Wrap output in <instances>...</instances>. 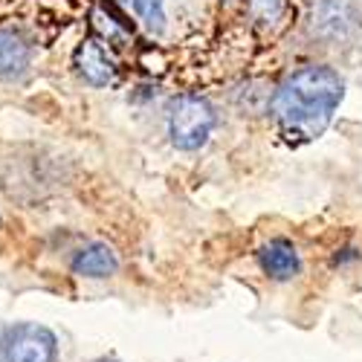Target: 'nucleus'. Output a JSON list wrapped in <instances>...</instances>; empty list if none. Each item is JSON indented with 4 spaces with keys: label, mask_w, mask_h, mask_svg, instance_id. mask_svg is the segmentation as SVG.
I'll use <instances>...</instances> for the list:
<instances>
[{
    "label": "nucleus",
    "mask_w": 362,
    "mask_h": 362,
    "mask_svg": "<svg viewBox=\"0 0 362 362\" xmlns=\"http://www.w3.org/2000/svg\"><path fill=\"white\" fill-rule=\"evenodd\" d=\"M342 99V76L325 64H310L279 84L273 96V116L290 142H310L334 122V113L339 110Z\"/></svg>",
    "instance_id": "1"
},
{
    "label": "nucleus",
    "mask_w": 362,
    "mask_h": 362,
    "mask_svg": "<svg viewBox=\"0 0 362 362\" xmlns=\"http://www.w3.org/2000/svg\"><path fill=\"white\" fill-rule=\"evenodd\" d=\"M218 125V113L200 96H177L168 105V136L180 151H197L209 142Z\"/></svg>",
    "instance_id": "2"
},
{
    "label": "nucleus",
    "mask_w": 362,
    "mask_h": 362,
    "mask_svg": "<svg viewBox=\"0 0 362 362\" xmlns=\"http://www.w3.org/2000/svg\"><path fill=\"white\" fill-rule=\"evenodd\" d=\"M58 339L49 327L21 322L0 330V362H55Z\"/></svg>",
    "instance_id": "3"
},
{
    "label": "nucleus",
    "mask_w": 362,
    "mask_h": 362,
    "mask_svg": "<svg viewBox=\"0 0 362 362\" xmlns=\"http://www.w3.org/2000/svg\"><path fill=\"white\" fill-rule=\"evenodd\" d=\"M308 26L322 41H351L362 33V12L351 0H313Z\"/></svg>",
    "instance_id": "4"
},
{
    "label": "nucleus",
    "mask_w": 362,
    "mask_h": 362,
    "mask_svg": "<svg viewBox=\"0 0 362 362\" xmlns=\"http://www.w3.org/2000/svg\"><path fill=\"white\" fill-rule=\"evenodd\" d=\"M258 264L273 281H290V279L298 276V269H301L298 250L290 244L287 238H273L269 244H264L261 252H258Z\"/></svg>",
    "instance_id": "5"
},
{
    "label": "nucleus",
    "mask_w": 362,
    "mask_h": 362,
    "mask_svg": "<svg viewBox=\"0 0 362 362\" xmlns=\"http://www.w3.org/2000/svg\"><path fill=\"white\" fill-rule=\"evenodd\" d=\"M76 67L81 78L93 87H107L116 78V64L99 41H84L76 49Z\"/></svg>",
    "instance_id": "6"
},
{
    "label": "nucleus",
    "mask_w": 362,
    "mask_h": 362,
    "mask_svg": "<svg viewBox=\"0 0 362 362\" xmlns=\"http://www.w3.org/2000/svg\"><path fill=\"white\" fill-rule=\"evenodd\" d=\"M119 269V258L113 252V247L102 244V240H93L76 252L73 258V273L81 279H110Z\"/></svg>",
    "instance_id": "7"
},
{
    "label": "nucleus",
    "mask_w": 362,
    "mask_h": 362,
    "mask_svg": "<svg viewBox=\"0 0 362 362\" xmlns=\"http://www.w3.org/2000/svg\"><path fill=\"white\" fill-rule=\"evenodd\" d=\"M33 49L29 44L12 33V29H0V78H15L29 67Z\"/></svg>",
    "instance_id": "8"
},
{
    "label": "nucleus",
    "mask_w": 362,
    "mask_h": 362,
    "mask_svg": "<svg viewBox=\"0 0 362 362\" xmlns=\"http://www.w3.org/2000/svg\"><path fill=\"white\" fill-rule=\"evenodd\" d=\"M136 15L145 21L151 33H163L165 26V0H134Z\"/></svg>",
    "instance_id": "9"
},
{
    "label": "nucleus",
    "mask_w": 362,
    "mask_h": 362,
    "mask_svg": "<svg viewBox=\"0 0 362 362\" xmlns=\"http://www.w3.org/2000/svg\"><path fill=\"white\" fill-rule=\"evenodd\" d=\"M250 12L261 23H276L284 12V0H250Z\"/></svg>",
    "instance_id": "10"
},
{
    "label": "nucleus",
    "mask_w": 362,
    "mask_h": 362,
    "mask_svg": "<svg viewBox=\"0 0 362 362\" xmlns=\"http://www.w3.org/2000/svg\"><path fill=\"white\" fill-rule=\"evenodd\" d=\"M99 362H119V359H99Z\"/></svg>",
    "instance_id": "11"
}]
</instances>
